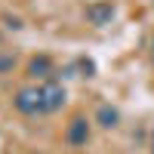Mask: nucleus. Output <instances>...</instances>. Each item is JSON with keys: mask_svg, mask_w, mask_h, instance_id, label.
Returning <instances> with one entry per match:
<instances>
[{"mask_svg": "<svg viewBox=\"0 0 154 154\" xmlns=\"http://www.w3.org/2000/svg\"><path fill=\"white\" fill-rule=\"evenodd\" d=\"M12 108L25 117H37V114H43V93L40 86H22L16 96H12Z\"/></svg>", "mask_w": 154, "mask_h": 154, "instance_id": "f257e3e1", "label": "nucleus"}, {"mask_svg": "<svg viewBox=\"0 0 154 154\" xmlns=\"http://www.w3.org/2000/svg\"><path fill=\"white\" fill-rule=\"evenodd\" d=\"M40 93H43V114H56V111L65 108L68 93H65V86H62L59 80H46V83H40Z\"/></svg>", "mask_w": 154, "mask_h": 154, "instance_id": "f03ea898", "label": "nucleus"}, {"mask_svg": "<svg viewBox=\"0 0 154 154\" xmlns=\"http://www.w3.org/2000/svg\"><path fill=\"white\" fill-rule=\"evenodd\" d=\"M37 71H49V59H43V56L34 59V62H31V74L37 77Z\"/></svg>", "mask_w": 154, "mask_h": 154, "instance_id": "0eeeda50", "label": "nucleus"}, {"mask_svg": "<svg viewBox=\"0 0 154 154\" xmlns=\"http://www.w3.org/2000/svg\"><path fill=\"white\" fill-rule=\"evenodd\" d=\"M96 117H99V123L105 126V130H111V126H117V120H120V114L114 111V108H108V105H102Z\"/></svg>", "mask_w": 154, "mask_h": 154, "instance_id": "39448f33", "label": "nucleus"}, {"mask_svg": "<svg viewBox=\"0 0 154 154\" xmlns=\"http://www.w3.org/2000/svg\"><path fill=\"white\" fill-rule=\"evenodd\" d=\"M148 56H151V62H154V34H151V40H148Z\"/></svg>", "mask_w": 154, "mask_h": 154, "instance_id": "6e6552de", "label": "nucleus"}, {"mask_svg": "<svg viewBox=\"0 0 154 154\" xmlns=\"http://www.w3.org/2000/svg\"><path fill=\"white\" fill-rule=\"evenodd\" d=\"M151 154H154V136H151Z\"/></svg>", "mask_w": 154, "mask_h": 154, "instance_id": "1a4fd4ad", "label": "nucleus"}, {"mask_svg": "<svg viewBox=\"0 0 154 154\" xmlns=\"http://www.w3.org/2000/svg\"><path fill=\"white\" fill-rule=\"evenodd\" d=\"M65 142H68L71 148H80V145L89 142V120H86V117H74V120L68 123V130H65Z\"/></svg>", "mask_w": 154, "mask_h": 154, "instance_id": "20e7f679", "label": "nucleus"}, {"mask_svg": "<svg viewBox=\"0 0 154 154\" xmlns=\"http://www.w3.org/2000/svg\"><path fill=\"white\" fill-rule=\"evenodd\" d=\"M114 16H117V6H114L111 0H96V3L86 6V22L96 25V28H105V25H111Z\"/></svg>", "mask_w": 154, "mask_h": 154, "instance_id": "7ed1b4c3", "label": "nucleus"}, {"mask_svg": "<svg viewBox=\"0 0 154 154\" xmlns=\"http://www.w3.org/2000/svg\"><path fill=\"white\" fill-rule=\"evenodd\" d=\"M12 68H16V56H9V53H0V77L9 74Z\"/></svg>", "mask_w": 154, "mask_h": 154, "instance_id": "423d86ee", "label": "nucleus"}]
</instances>
